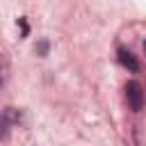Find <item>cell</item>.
<instances>
[{"label": "cell", "mask_w": 146, "mask_h": 146, "mask_svg": "<svg viewBox=\"0 0 146 146\" xmlns=\"http://www.w3.org/2000/svg\"><path fill=\"white\" fill-rule=\"evenodd\" d=\"M125 98H128V105L132 112H139L141 105H144V89L137 80H130L125 84Z\"/></svg>", "instance_id": "obj_1"}, {"label": "cell", "mask_w": 146, "mask_h": 146, "mask_svg": "<svg viewBox=\"0 0 146 146\" xmlns=\"http://www.w3.org/2000/svg\"><path fill=\"white\" fill-rule=\"evenodd\" d=\"M119 62H121V66H125L130 73H137V71H139V62H137L135 55H132L130 50H125V48H119Z\"/></svg>", "instance_id": "obj_2"}, {"label": "cell", "mask_w": 146, "mask_h": 146, "mask_svg": "<svg viewBox=\"0 0 146 146\" xmlns=\"http://www.w3.org/2000/svg\"><path fill=\"white\" fill-rule=\"evenodd\" d=\"M46 50H48V43H46V41H43V43H39V52H41V55H46Z\"/></svg>", "instance_id": "obj_3"}, {"label": "cell", "mask_w": 146, "mask_h": 146, "mask_svg": "<svg viewBox=\"0 0 146 146\" xmlns=\"http://www.w3.org/2000/svg\"><path fill=\"white\" fill-rule=\"evenodd\" d=\"M144 52H146V41H144Z\"/></svg>", "instance_id": "obj_4"}]
</instances>
